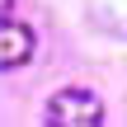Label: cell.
I'll return each instance as SVG.
<instances>
[{
    "label": "cell",
    "instance_id": "6da1fadb",
    "mask_svg": "<svg viewBox=\"0 0 127 127\" xmlns=\"http://www.w3.org/2000/svg\"><path fill=\"white\" fill-rule=\"evenodd\" d=\"M47 123L52 127H99L104 123V99L94 90H80V85H66L47 99Z\"/></svg>",
    "mask_w": 127,
    "mask_h": 127
},
{
    "label": "cell",
    "instance_id": "7a4b0ae2",
    "mask_svg": "<svg viewBox=\"0 0 127 127\" xmlns=\"http://www.w3.org/2000/svg\"><path fill=\"white\" fill-rule=\"evenodd\" d=\"M33 52H38L33 28H28V24H14V19H0V71L24 66Z\"/></svg>",
    "mask_w": 127,
    "mask_h": 127
},
{
    "label": "cell",
    "instance_id": "3957f363",
    "mask_svg": "<svg viewBox=\"0 0 127 127\" xmlns=\"http://www.w3.org/2000/svg\"><path fill=\"white\" fill-rule=\"evenodd\" d=\"M9 9H14V0H0V19H9Z\"/></svg>",
    "mask_w": 127,
    "mask_h": 127
}]
</instances>
